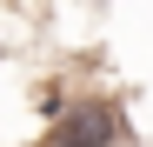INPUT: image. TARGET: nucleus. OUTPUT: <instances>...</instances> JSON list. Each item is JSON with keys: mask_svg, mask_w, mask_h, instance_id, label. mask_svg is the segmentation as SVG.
Returning a JSON list of instances; mask_svg holds the SVG:
<instances>
[{"mask_svg": "<svg viewBox=\"0 0 153 147\" xmlns=\"http://www.w3.org/2000/svg\"><path fill=\"white\" fill-rule=\"evenodd\" d=\"M40 147H146L133 134V114L113 94H67V107L47 120Z\"/></svg>", "mask_w": 153, "mask_h": 147, "instance_id": "nucleus-1", "label": "nucleus"}]
</instances>
